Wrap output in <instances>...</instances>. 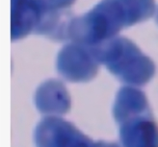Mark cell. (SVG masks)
Masks as SVG:
<instances>
[{
	"mask_svg": "<svg viewBox=\"0 0 158 147\" xmlns=\"http://www.w3.org/2000/svg\"><path fill=\"white\" fill-rule=\"evenodd\" d=\"M94 147H123V146L118 145L117 143H113V142L98 141V142H96V145H94Z\"/></svg>",
	"mask_w": 158,
	"mask_h": 147,
	"instance_id": "obj_4",
	"label": "cell"
},
{
	"mask_svg": "<svg viewBox=\"0 0 158 147\" xmlns=\"http://www.w3.org/2000/svg\"><path fill=\"white\" fill-rule=\"evenodd\" d=\"M37 147H94L89 137L73 123L60 117H45L38 123L34 133Z\"/></svg>",
	"mask_w": 158,
	"mask_h": 147,
	"instance_id": "obj_2",
	"label": "cell"
},
{
	"mask_svg": "<svg viewBox=\"0 0 158 147\" xmlns=\"http://www.w3.org/2000/svg\"><path fill=\"white\" fill-rule=\"evenodd\" d=\"M123 147H158V125L147 97L140 90L124 88L113 108Z\"/></svg>",
	"mask_w": 158,
	"mask_h": 147,
	"instance_id": "obj_1",
	"label": "cell"
},
{
	"mask_svg": "<svg viewBox=\"0 0 158 147\" xmlns=\"http://www.w3.org/2000/svg\"><path fill=\"white\" fill-rule=\"evenodd\" d=\"M37 109L46 117H60L70 109V97L59 83H48L37 91Z\"/></svg>",
	"mask_w": 158,
	"mask_h": 147,
	"instance_id": "obj_3",
	"label": "cell"
}]
</instances>
